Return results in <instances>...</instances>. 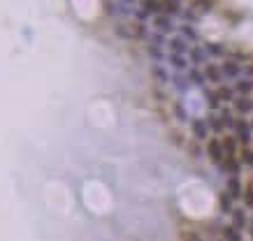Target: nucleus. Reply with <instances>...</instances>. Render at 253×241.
I'll return each mask as SVG.
<instances>
[{
	"label": "nucleus",
	"instance_id": "f257e3e1",
	"mask_svg": "<svg viewBox=\"0 0 253 241\" xmlns=\"http://www.w3.org/2000/svg\"><path fill=\"white\" fill-rule=\"evenodd\" d=\"M207 156H209L211 162H216V165H221L223 158H225V148H223V139H209L207 142Z\"/></svg>",
	"mask_w": 253,
	"mask_h": 241
},
{
	"label": "nucleus",
	"instance_id": "f03ea898",
	"mask_svg": "<svg viewBox=\"0 0 253 241\" xmlns=\"http://www.w3.org/2000/svg\"><path fill=\"white\" fill-rule=\"evenodd\" d=\"M235 137H237L239 144L249 146V144H251V126H249L246 121H237V123H235Z\"/></svg>",
	"mask_w": 253,
	"mask_h": 241
},
{
	"label": "nucleus",
	"instance_id": "7ed1b4c3",
	"mask_svg": "<svg viewBox=\"0 0 253 241\" xmlns=\"http://www.w3.org/2000/svg\"><path fill=\"white\" fill-rule=\"evenodd\" d=\"M190 130H193V135H195L198 142H204L207 135H209V123L202 121V118H193V121H190Z\"/></svg>",
	"mask_w": 253,
	"mask_h": 241
},
{
	"label": "nucleus",
	"instance_id": "20e7f679",
	"mask_svg": "<svg viewBox=\"0 0 253 241\" xmlns=\"http://www.w3.org/2000/svg\"><path fill=\"white\" fill-rule=\"evenodd\" d=\"M204 77H207V81H211V84H221L223 79H225L221 65H214V63L204 65Z\"/></svg>",
	"mask_w": 253,
	"mask_h": 241
},
{
	"label": "nucleus",
	"instance_id": "39448f33",
	"mask_svg": "<svg viewBox=\"0 0 253 241\" xmlns=\"http://www.w3.org/2000/svg\"><path fill=\"white\" fill-rule=\"evenodd\" d=\"M221 70H223V77H225V79H237V77L244 72V67L237 63V61H225V63L221 65Z\"/></svg>",
	"mask_w": 253,
	"mask_h": 241
},
{
	"label": "nucleus",
	"instance_id": "423d86ee",
	"mask_svg": "<svg viewBox=\"0 0 253 241\" xmlns=\"http://www.w3.org/2000/svg\"><path fill=\"white\" fill-rule=\"evenodd\" d=\"M153 28H158L160 32H172L174 31V23L169 19V14H156L153 16Z\"/></svg>",
	"mask_w": 253,
	"mask_h": 241
},
{
	"label": "nucleus",
	"instance_id": "0eeeda50",
	"mask_svg": "<svg viewBox=\"0 0 253 241\" xmlns=\"http://www.w3.org/2000/svg\"><path fill=\"white\" fill-rule=\"evenodd\" d=\"M235 109L239 112V114H251L253 112V100L249 95H239L237 100H235Z\"/></svg>",
	"mask_w": 253,
	"mask_h": 241
},
{
	"label": "nucleus",
	"instance_id": "6e6552de",
	"mask_svg": "<svg viewBox=\"0 0 253 241\" xmlns=\"http://www.w3.org/2000/svg\"><path fill=\"white\" fill-rule=\"evenodd\" d=\"M228 193L232 195V199L244 197V190H242V183H239V177H235V174H232V177L228 178Z\"/></svg>",
	"mask_w": 253,
	"mask_h": 241
},
{
	"label": "nucleus",
	"instance_id": "1a4fd4ad",
	"mask_svg": "<svg viewBox=\"0 0 253 241\" xmlns=\"http://www.w3.org/2000/svg\"><path fill=\"white\" fill-rule=\"evenodd\" d=\"M232 225L237 227V230H244L246 225H249V218H246V213H244V209H232Z\"/></svg>",
	"mask_w": 253,
	"mask_h": 241
},
{
	"label": "nucleus",
	"instance_id": "9d476101",
	"mask_svg": "<svg viewBox=\"0 0 253 241\" xmlns=\"http://www.w3.org/2000/svg\"><path fill=\"white\" fill-rule=\"evenodd\" d=\"M168 47L172 53H186L188 51V44H186V40L184 37H172V40H168Z\"/></svg>",
	"mask_w": 253,
	"mask_h": 241
},
{
	"label": "nucleus",
	"instance_id": "9b49d317",
	"mask_svg": "<svg viewBox=\"0 0 253 241\" xmlns=\"http://www.w3.org/2000/svg\"><path fill=\"white\" fill-rule=\"evenodd\" d=\"M221 167L225 169V172L235 174V177H239V160L235 156H225V162H221Z\"/></svg>",
	"mask_w": 253,
	"mask_h": 241
},
{
	"label": "nucleus",
	"instance_id": "f8f14e48",
	"mask_svg": "<svg viewBox=\"0 0 253 241\" xmlns=\"http://www.w3.org/2000/svg\"><path fill=\"white\" fill-rule=\"evenodd\" d=\"M142 10L147 12V14H163V5H160L158 0H142Z\"/></svg>",
	"mask_w": 253,
	"mask_h": 241
},
{
	"label": "nucleus",
	"instance_id": "ddd939ff",
	"mask_svg": "<svg viewBox=\"0 0 253 241\" xmlns=\"http://www.w3.org/2000/svg\"><path fill=\"white\" fill-rule=\"evenodd\" d=\"M204 58H207V49L204 47H193L190 49V61H193V65H202Z\"/></svg>",
	"mask_w": 253,
	"mask_h": 241
},
{
	"label": "nucleus",
	"instance_id": "4468645a",
	"mask_svg": "<svg viewBox=\"0 0 253 241\" xmlns=\"http://www.w3.org/2000/svg\"><path fill=\"white\" fill-rule=\"evenodd\" d=\"M235 91L239 95H249V93H253V79L249 77V79H239L237 84H235Z\"/></svg>",
	"mask_w": 253,
	"mask_h": 241
},
{
	"label": "nucleus",
	"instance_id": "2eb2a0df",
	"mask_svg": "<svg viewBox=\"0 0 253 241\" xmlns=\"http://www.w3.org/2000/svg\"><path fill=\"white\" fill-rule=\"evenodd\" d=\"M219 207H221L223 213H232V195L225 190L221 193V197H219Z\"/></svg>",
	"mask_w": 253,
	"mask_h": 241
},
{
	"label": "nucleus",
	"instance_id": "dca6fc26",
	"mask_svg": "<svg viewBox=\"0 0 253 241\" xmlns=\"http://www.w3.org/2000/svg\"><path fill=\"white\" fill-rule=\"evenodd\" d=\"M169 63H172V67L174 70H186V58H184V53H169V58H168Z\"/></svg>",
	"mask_w": 253,
	"mask_h": 241
},
{
	"label": "nucleus",
	"instance_id": "f3484780",
	"mask_svg": "<svg viewBox=\"0 0 253 241\" xmlns=\"http://www.w3.org/2000/svg\"><path fill=\"white\" fill-rule=\"evenodd\" d=\"M204 97H207V105H209V109H219V107H221V97H219L216 91H207V88H204Z\"/></svg>",
	"mask_w": 253,
	"mask_h": 241
},
{
	"label": "nucleus",
	"instance_id": "a211bd4d",
	"mask_svg": "<svg viewBox=\"0 0 253 241\" xmlns=\"http://www.w3.org/2000/svg\"><path fill=\"white\" fill-rule=\"evenodd\" d=\"M163 14H177L179 12V0H163Z\"/></svg>",
	"mask_w": 253,
	"mask_h": 241
},
{
	"label": "nucleus",
	"instance_id": "6ab92c4d",
	"mask_svg": "<svg viewBox=\"0 0 253 241\" xmlns=\"http://www.w3.org/2000/svg\"><path fill=\"white\" fill-rule=\"evenodd\" d=\"M223 148H225V156H235V151H237V137H225L223 139Z\"/></svg>",
	"mask_w": 253,
	"mask_h": 241
},
{
	"label": "nucleus",
	"instance_id": "aec40b11",
	"mask_svg": "<svg viewBox=\"0 0 253 241\" xmlns=\"http://www.w3.org/2000/svg\"><path fill=\"white\" fill-rule=\"evenodd\" d=\"M223 237H225V241H242L239 230H237L235 225H230V227H223Z\"/></svg>",
	"mask_w": 253,
	"mask_h": 241
},
{
	"label": "nucleus",
	"instance_id": "412c9836",
	"mask_svg": "<svg viewBox=\"0 0 253 241\" xmlns=\"http://www.w3.org/2000/svg\"><path fill=\"white\" fill-rule=\"evenodd\" d=\"M216 93H219V97H221V102H235V91H232V88H225V86H221Z\"/></svg>",
	"mask_w": 253,
	"mask_h": 241
},
{
	"label": "nucleus",
	"instance_id": "4be33fe9",
	"mask_svg": "<svg viewBox=\"0 0 253 241\" xmlns=\"http://www.w3.org/2000/svg\"><path fill=\"white\" fill-rule=\"evenodd\" d=\"M181 35H184L186 40H190V42H198V32H195V28L188 26V23H184V26H181Z\"/></svg>",
	"mask_w": 253,
	"mask_h": 241
},
{
	"label": "nucleus",
	"instance_id": "5701e85b",
	"mask_svg": "<svg viewBox=\"0 0 253 241\" xmlns=\"http://www.w3.org/2000/svg\"><path fill=\"white\" fill-rule=\"evenodd\" d=\"M239 160H242L244 165H249V167H253V148L244 146L242 153H239Z\"/></svg>",
	"mask_w": 253,
	"mask_h": 241
},
{
	"label": "nucleus",
	"instance_id": "b1692460",
	"mask_svg": "<svg viewBox=\"0 0 253 241\" xmlns=\"http://www.w3.org/2000/svg\"><path fill=\"white\" fill-rule=\"evenodd\" d=\"M204 49H207V53H209V56H225V49H223L221 44L209 42V44H204Z\"/></svg>",
	"mask_w": 253,
	"mask_h": 241
},
{
	"label": "nucleus",
	"instance_id": "393cba45",
	"mask_svg": "<svg viewBox=\"0 0 253 241\" xmlns=\"http://www.w3.org/2000/svg\"><path fill=\"white\" fill-rule=\"evenodd\" d=\"M221 121H223V126H225V128H235V123H237L230 109H223V112H221Z\"/></svg>",
	"mask_w": 253,
	"mask_h": 241
},
{
	"label": "nucleus",
	"instance_id": "a878e982",
	"mask_svg": "<svg viewBox=\"0 0 253 241\" xmlns=\"http://www.w3.org/2000/svg\"><path fill=\"white\" fill-rule=\"evenodd\" d=\"M188 79H190V81H193L195 86H204V81H207V77H204L202 72H198V70H190Z\"/></svg>",
	"mask_w": 253,
	"mask_h": 241
},
{
	"label": "nucleus",
	"instance_id": "bb28decb",
	"mask_svg": "<svg viewBox=\"0 0 253 241\" xmlns=\"http://www.w3.org/2000/svg\"><path fill=\"white\" fill-rule=\"evenodd\" d=\"M209 128L214 130V132H221L223 128H225V126H223V121H221V116H214V114H211L209 116Z\"/></svg>",
	"mask_w": 253,
	"mask_h": 241
},
{
	"label": "nucleus",
	"instance_id": "cd10ccee",
	"mask_svg": "<svg viewBox=\"0 0 253 241\" xmlns=\"http://www.w3.org/2000/svg\"><path fill=\"white\" fill-rule=\"evenodd\" d=\"M244 202H246V207H249V209H253V186H251V183L244 188Z\"/></svg>",
	"mask_w": 253,
	"mask_h": 241
},
{
	"label": "nucleus",
	"instance_id": "c85d7f7f",
	"mask_svg": "<svg viewBox=\"0 0 253 241\" xmlns=\"http://www.w3.org/2000/svg\"><path fill=\"white\" fill-rule=\"evenodd\" d=\"M153 77L158 79L160 84H168V81H169V79H168V74H165V70H163V67H158V65L153 67Z\"/></svg>",
	"mask_w": 253,
	"mask_h": 241
},
{
	"label": "nucleus",
	"instance_id": "c756f323",
	"mask_svg": "<svg viewBox=\"0 0 253 241\" xmlns=\"http://www.w3.org/2000/svg\"><path fill=\"white\" fill-rule=\"evenodd\" d=\"M172 81H174V86H177L179 91H186V88H188V84H190V79H184V77H179V74H177Z\"/></svg>",
	"mask_w": 253,
	"mask_h": 241
},
{
	"label": "nucleus",
	"instance_id": "7c9ffc66",
	"mask_svg": "<svg viewBox=\"0 0 253 241\" xmlns=\"http://www.w3.org/2000/svg\"><path fill=\"white\" fill-rule=\"evenodd\" d=\"M195 7L200 12H209L211 10V0H195Z\"/></svg>",
	"mask_w": 253,
	"mask_h": 241
},
{
	"label": "nucleus",
	"instance_id": "2f4dec72",
	"mask_svg": "<svg viewBox=\"0 0 253 241\" xmlns=\"http://www.w3.org/2000/svg\"><path fill=\"white\" fill-rule=\"evenodd\" d=\"M174 114L179 116V121H188V116H186V112H184V107H181L179 102L174 105Z\"/></svg>",
	"mask_w": 253,
	"mask_h": 241
},
{
	"label": "nucleus",
	"instance_id": "473e14b6",
	"mask_svg": "<svg viewBox=\"0 0 253 241\" xmlns=\"http://www.w3.org/2000/svg\"><path fill=\"white\" fill-rule=\"evenodd\" d=\"M184 239H186V241H202L195 232H186V234H184Z\"/></svg>",
	"mask_w": 253,
	"mask_h": 241
},
{
	"label": "nucleus",
	"instance_id": "72a5a7b5",
	"mask_svg": "<svg viewBox=\"0 0 253 241\" xmlns=\"http://www.w3.org/2000/svg\"><path fill=\"white\" fill-rule=\"evenodd\" d=\"M190 153H193V156H198V158L202 156V151H200V148H198V146H190Z\"/></svg>",
	"mask_w": 253,
	"mask_h": 241
},
{
	"label": "nucleus",
	"instance_id": "f704fd0d",
	"mask_svg": "<svg viewBox=\"0 0 253 241\" xmlns=\"http://www.w3.org/2000/svg\"><path fill=\"white\" fill-rule=\"evenodd\" d=\"M244 72L249 74V77H253V65H249V67H244Z\"/></svg>",
	"mask_w": 253,
	"mask_h": 241
},
{
	"label": "nucleus",
	"instance_id": "c9c22d12",
	"mask_svg": "<svg viewBox=\"0 0 253 241\" xmlns=\"http://www.w3.org/2000/svg\"><path fill=\"white\" fill-rule=\"evenodd\" d=\"M251 237H253V223H251Z\"/></svg>",
	"mask_w": 253,
	"mask_h": 241
}]
</instances>
